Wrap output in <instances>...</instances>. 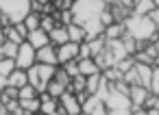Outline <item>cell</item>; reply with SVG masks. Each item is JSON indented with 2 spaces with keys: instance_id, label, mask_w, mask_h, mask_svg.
<instances>
[{
  "instance_id": "obj_30",
  "label": "cell",
  "mask_w": 159,
  "mask_h": 115,
  "mask_svg": "<svg viewBox=\"0 0 159 115\" xmlns=\"http://www.w3.org/2000/svg\"><path fill=\"white\" fill-rule=\"evenodd\" d=\"M55 26H59V24H57V20L52 15H42V31L44 33H50Z\"/></svg>"
},
{
  "instance_id": "obj_5",
  "label": "cell",
  "mask_w": 159,
  "mask_h": 115,
  "mask_svg": "<svg viewBox=\"0 0 159 115\" xmlns=\"http://www.w3.org/2000/svg\"><path fill=\"white\" fill-rule=\"evenodd\" d=\"M105 106H107V111H124V109H131V100H129V96L111 89L105 100Z\"/></svg>"
},
{
  "instance_id": "obj_39",
  "label": "cell",
  "mask_w": 159,
  "mask_h": 115,
  "mask_svg": "<svg viewBox=\"0 0 159 115\" xmlns=\"http://www.w3.org/2000/svg\"><path fill=\"white\" fill-rule=\"evenodd\" d=\"M146 115H159V109H148Z\"/></svg>"
},
{
  "instance_id": "obj_19",
  "label": "cell",
  "mask_w": 159,
  "mask_h": 115,
  "mask_svg": "<svg viewBox=\"0 0 159 115\" xmlns=\"http://www.w3.org/2000/svg\"><path fill=\"white\" fill-rule=\"evenodd\" d=\"M35 67H37V76H39V83H42V85L46 87V85H48V83H50V80L55 78V72H57V67H59V65L55 67V65H39V63H37Z\"/></svg>"
},
{
  "instance_id": "obj_41",
  "label": "cell",
  "mask_w": 159,
  "mask_h": 115,
  "mask_svg": "<svg viewBox=\"0 0 159 115\" xmlns=\"http://www.w3.org/2000/svg\"><path fill=\"white\" fill-rule=\"evenodd\" d=\"M133 115H146V111H144V109H135Z\"/></svg>"
},
{
  "instance_id": "obj_1",
  "label": "cell",
  "mask_w": 159,
  "mask_h": 115,
  "mask_svg": "<svg viewBox=\"0 0 159 115\" xmlns=\"http://www.w3.org/2000/svg\"><path fill=\"white\" fill-rule=\"evenodd\" d=\"M124 28H126V35L133 37L137 44H150V41L157 39V26L150 22V18L131 15L124 22Z\"/></svg>"
},
{
  "instance_id": "obj_29",
  "label": "cell",
  "mask_w": 159,
  "mask_h": 115,
  "mask_svg": "<svg viewBox=\"0 0 159 115\" xmlns=\"http://www.w3.org/2000/svg\"><path fill=\"white\" fill-rule=\"evenodd\" d=\"M39 93L31 87V85H24L22 89H18V100H33V98H37Z\"/></svg>"
},
{
  "instance_id": "obj_43",
  "label": "cell",
  "mask_w": 159,
  "mask_h": 115,
  "mask_svg": "<svg viewBox=\"0 0 159 115\" xmlns=\"http://www.w3.org/2000/svg\"><path fill=\"white\" fill-rule=\"evenodd\" d=\"M2 44H5V35L0 33V48H2Z\"/></svg>"
},
{
  "instance_id": "obj_2",
  "label": "cell",
  "mask_w": 159,
  "mask_h": 115,
  "mask_svg": "<svg viewBox=\"0 0 159 115\" xmlns=\"http://www.w3.org/2000/svg\"><path fill=\"white\" fill-rule=\"evenodd\" d=\"M105 9L107 2H100V0H79L72 5V24L83 26L92 20H98Z\"/></svg>"
},
{
  "instance_id": "obj_27",
  "label": "cell",
  "mask_w": 159,
  "mask_h": 115,
  "mask_svg": "<svg viewBox=\"0 0 159 115\" xmlns=\"http://www.w3.org/2000/svg\"><path fill=\"white\" fill-rule=\"evenodd\" d=\"M100 83H102V74H96V76H89V78H87V85H85V91H87L89 96H96V91H98V87H100Z\"/></svg>"
},
{
  "instance_id": "obj_35",
  "label": "cell",
  "mask_w": 159,
  "mask_h": 115,
  "mask_svg": "<svg viewBox=\"0 0 159 115\" xmlns=\"http://www.w3.org/2000/svg\"><path fill=\"white\" fill-rule=\"evenodd\" d=\"M13 28H16V33H18V35H20L24 41H26V37H29V31H26V26H24V24H16Z\"/></svg>"
},
{
  "instance_id": "obj_46",
  "label": "cell",
  "mask_w": 159,
  "mask_h": 115,
  "mask_svg": "<svg viewBox=\"0 0 159 115\" xmlns=\"http://www.w3.org/2000/svg\"><path fill=\"white\" fill-rule=\"evenodd\" d=\"M81 115H87V113H81Z\"/></svg>"
},
{
  "instance_id": "obj_22",
  "label": "cell",
  "mask_w": 159,
  "mask_h": 115,
  "mask_svg": "<svg viewBox=\"0 0 159 115\" xmlns=\"http://www.w3.org/2000/svg\"><path fill=\"white\" fill-rule=\"evenodd\" d=\"M22 24L26 26V31H29V33H33V31L42 28V15H39V13H35V11H31V13L26 15V20L22 22Z\"/></svg>"
},
{
  "instance_id": "obj_40",
  "label": "cell",
  "mask_w": 159,
  "mask_h": 115,
  "mask_svg": "<svg viewBox=\"0 0 159 115\" xmlns=\"http://www.w3.org/2000/svg\"><path fill=\"white\" fill-rule=\"evenodd\" d=\"M13 115H33V113H29V111H22V109H18Z\"/></svg>"
},
{
  "instance_id": "obj_11",
  "label": "cell",
  "mask_w": 159,
  "mask_h": 115,
  "mask_svg": "<svg viewBox=\"0 0 159 115\" xmlns=\"http://www.w3.org/2000/svg\"><path fill=\"white\" fill-rule=\"evenodd\" d=\"M83 31H85V41H94V39L102 37L105 26L100 24V20H92V22L83 24Z\"/></svg>"
},
{
  "instance_id": "obj_36",
  "label": "cell",
  "mask_w": 159,
  "mask_h": 115,
  "mask_svg": "<svg viewBox=\"0 0 159 115\" xmlns=\"http://www.w3.org/2000/svg\"><path fill=\"white\" fill-rule=\"evenodd\" d=\"M148 18H150V22H152V24L157 26V31H159V7H155V11H152Z\"/></svg>"
},
{
  "instance_id": "obj_28",
  "label": "cell",
  "mask_w": 159,
  "mask_h": 115,
  "mask_svg": "<svg viewBox=\"0 0 159 115\" xmlns=\"http://www.w3.org/2000/svg\"><path fill=\"white\" fill-rule=\"evenodd\" d=\"M133 67H135V59H133V57H126V59H122V61L116 63V70H118L120 74H126V72L133 70Z\"/></svg>"
},
{
  "instance_id": "obj_9",
  "label": "cell",
  "mask_w": 159,
  "mask_h": 115,
  "mask_svg": "<svg viewBox=\"0 0 159 115\" xmlns=\"http://www.w3.org/2000/svg\"><path fill=\"white\" fill-rule=\"evenodd\" d=\"M35 57H37V63H39V65H55V67L59 65V61H57V48L50 46V44L44 46L42 50H37Z\"/></svg>"
},
{
  "instance_id": "obj_17",
  "label": "cell",
  "mask_w": 159,
  "mask_h": 115,
  "mask_svg": "<svg viewBox=\"0 0 159 115\" xmlns=\"http://www.w3.org/2000/svg\"><path fill=\"white\" fill-rule=\"evenodd\" d=\"M124 35H126L124 24H111V26H107L105 33H102V37H105L107 41H118V39H122Z\"/></svg>"
},
{
  "instance_id": "obj_26",
  "label": "cell",
  "mask_w": 159,
  "mask_h": 115,
  "mask_svg": "<svg viewBox=\"0 0 159 115\" xmlns=\"http://www.w3.org/2000/svg\"><path fill=\"white\" fill-rule=\"evenodd\" d=\"M20 109L22 111H29V113H39V109H42V102H39V96L37 98H33V100H20Z\"/></svg>"
},
{
  "instance_id": "obj_20",
  "label": "cell",
  "mask_w": 159,
  "mask_h": 115,
  "mask_svg": "<svg viewBox=\"0 0 159 115\" xmlns=\"http://www.w3.org/2000/svg\"><path fill=\"white\" fill-rule=\"evenodd\" d=\"M68 28V41H72V44H83L85 41V31H83V26H79V24H70V26H66Z\"/></svg>"
},
{
  "instance_id": "obj_42",
  "label": "cell",
  "mask_w": 159,
  "mask_h": 115,
  "mask_svg": "<svg viewBox=\"0 0 159 115\" xmlns=\"http://www.w3.org/2000/svg\"><path fill=\"white\" fill-rule=\"evenodd\" d=\"M0 115H9V113H7V109H5V104H2V102H0Z\"/></svg>"
},
{
  "instance_id": "obj_44",
  "label": "cell",
  "mask_w": 159,
  "mask_h": 115,
  "mask_svg": "<svg viewBox=\"0 0 159 115\" xmlns=\"http://www.w3.org/2000/svg\"><path fill=\"white\" fill-rule=\"evenodd\" d=\"M52 115H63V113H61V111H59V109H57V113H52Z\"/></svg>"
},
{
  "instance_id": "obj_48",
  "label": "cell",
  "mask_w": 159,
  "mask_h": 115,
  "mask_svg": "<svg viewBox=\"0 0 159 115\" xmlns=\"http://www.w3.org/2000/svg\"><path fill=\"white\" fill-rule=\"evenodd\" d=\"M157 109H159V106H157Z\"/></svg>"
},
{
  "instance_id": "obj_13",
  "label": "cell",
  "mask_w": 159,
  "mask_h": 115,
  "mask_svg": "<svg viewBox=\"0 0 159 115\" xmlns=\"http://www.w3.org/2000/svg\"><path fill=\"white\" fill-rule=\"evenodd\" d=\"M48 39H50V46H55V48L68 44V28H66V26H55V28L48 33Z\"/></svg>"
},
{
  "instance_id": "obj_18",
  "label": "cell",
  "mask_w": 159,
  "mask_h": 115,
  "mask_svg": "<svg viewBox=\"0 0 159 115\" xmlns=\"http://www.w3.org/2000/svg\"><path fill=\"white\" fill-rule=\"evenodd\" d=\"M24 85H29V78H26V72L24 70H18L7 78V87H13V89H22Z\"/></svg>"
},
{
  "instance_id": "obj_24",
  "label": "cell",
  "mask_w": 159,
  "mask_h": 115,
  "mask_svg": "<svg viewBox=\"0 0 159 115\" xmlns=\"http://www.w3.org/2000/svg\"><path fill=\"white\" fill-rule=\"evenodd\" d=\"M18 44H13V41H7L5 39V44H2V48H0V57H5V59H13L16 61V57H18Z\"/></svg>"
},
{
  "instance_id": "obj_4",
  "label": "cell",
  "mask_w": 159,
  "mask_h": 115,
  "mask_svg": "<svg viewBox=\"0 0 159 115\" xmlns=\"http://www.w3.org/2000/svg\"><path fill=\"white\" fill-rule=\"evenodd\" d=\"M35 54H37V50H35L31 44H26V41L20 44L18 57H16V67H18V70H24V72L31 70V67L37 63V57H35Z\"/></svg>"
},
{
  "instance_id": "obj_12",
  "label": "cell",
  "mask_w": 159,
  "mask_h": 115,
  "mask_svg": "<svg viewBox=\"0 0 159 115\" xmlns=\"http://www.w3.org/2000/svg\"><path fill=\"white\" fill-rule=\"evenodd\" d=\"M26 44H31L35 50H42L44 46H48V44H50V39H48V33H44L42 28H37V31L29 33V37H26Z\"/></svg>"
},
{
  "instance_id": "obj_14",
  "label": "cell",
  "mask_w": 159,
  "mask_h": 115,
  "mask_svg": "<svg viewBox=\"0 0 159 115\" xmlns=\"http://www.w3.org/2000/svg\"><path fill=\"white\" fill-rule=\"evenodd\" d=\"M155 11V0H139V2H133V15L137 18H148Z\"/></svg>"
},
{
  "instance_id": "obj_23",
  "label": "cell",
  "mask_w": 159,
  "mask_h": 115,
  "mask_svg": "<svg viewBox=\"0 0 159 115\" xmlns=\"http://www.w3.org/2000/svg\"><path fill=\"white\" fill-rule=\"evenodd\" d=\"M87 46H89L92 59H96L98 54L105 52V48H107V39H105V37H98V39H94V41H87Z\"/></svg>"
},
{
  "instance_id": "obj_15",
  "label": "cell",
  "mask_w": 159,
  "mask_h": 115,
  "mask_svg": "<svg viewBox=\"0 0 159 115\" xmlns=\"http://www.w3.org/2000/svg\"><path fill=\"white\" fill-rule=\"evenodd\" d=\"M39 102H42L39 113H44V115H52V113H57V109H59V100L50 98L46 91H44V93H39Z\"/></svg>"
},
{
  "instance_id": "obj_45",
  "label": "cell",
  "mask_w": 159,
  "mask_h": 115,
  "mask_svg": "<svg viewBox=\"0 0 159 115\" xmlns=\"http://www.w3.org/2000/svg\"><path fill=\"white\" fill-rule=\"evenodd\" d=\"M35 115H44V113H35Z\"/></svg>"
},
{
  "instance_id": "obj_7",
  "label": "cell",
  "mask_w": 159,
  "mask_h": 115,
  "mask_svg": "<svg viewBox=\"0 0 159 115\" xmlns=\"http://www.w3.org/2000/svg\"><path fill=\"white\" fill-rule=\"evenodd\" d=\"M57 61H59V65H66L70 61H79V44L68 41V44L59 46L57 48Z\"/></svg>"
},
{
  "instance_id": "obj_10",
  "label": "cell",
  "mask_w": 159,
  "mask_h": 115,
  "mask_svg": "<svg viewBox=\"0 0 159 115\" xmlns=\"http://www.w3.org/2000/svg\"><path fill=\"white\" fill-rule=\"evenodd\" d=\"M133 70H135V74H137L139 87L150 89V80H152V72H155V67H152V65H144V63H135Z\"/></svg>"
},
{
  "instance_id": "obj_3",
  "label": "cell",
  "mask_w": 159,
  "mask_h": 115,
  "mask_svg": "<svg viewBox=\"0 0 159 115\" xmlns=\"http://www.w3.org/2000/svg\"><path fill=\"white\" fill-rule=\"evenodd\" d=\"M29 13H31V2H26V0H2L0 2V15H2L5 26L22 24Z\"/></svg>"
},
{
  "instance_id": "obj_47",
  "label": "cell",
  "mask_w": 159,
  "mask_h": 115,
  "mask_svg": "<svg viewBox=\"0 0 159 115\" xmlns=\"http://www.w3.org/2000/svg\"><path fill=\"white\" fill-rule=\"evenodd\" d=\"M9 115H11V113H9Z\"/></svg>"
},
{
  "instance_id": "obj_34",
  "label": "cell",
  "mask_w": 159,
  "mask_h": 115,
  "mask_svg": "<svg viewBox=\"0 0 159 115\" xmlns=\"http://www.w3.org/2000/svg\"><path fill=\"white\" fill-rule=\"evenodd\" d=\"M150 93L159 96V67H155V72H152V80H150Z\"/></svg>"
},
{
  "instance_id": "obj_8",
  "label": "cell",
  "mask_w": 159,
  "mask_h": 115,
  "mask_svg": "<svg viewBox=\"0 0 159 115\" xmlns=\"http://www.w3.org/2000/svg\"><path fill=\"white\" fill-rule=\"evenodd\" d=\"M148 96H150V89H146V87H131V91H129V100H131V111H135V109H144V102L148 100Z\"/></svg>"
},
{
  "instance_id": "obj_38",
  "label": "cell",
  "mask_w": 159,
  "mask_h": 115,
  "mask_svg": "<svg viewBox=\"0 0 159 115\" xmlns=\"http://www.w3.org/2000/svg\"><path fill=\"white\" fill-rule=\"evenodd\" d=\"M5 89H7V78H5V76H0V93H2Z\"/></svg>"
},
{
  "instance_id": "obj_25",
  "label": "cell",
  "mask_w": 159,
  "mask_h": 115,
  "mask_svg": "<svg viewBox=\"0 0 159 115\" xmlns=\"http://www.w3.org/2000/svg\"><path fill=\"white\" fill-rule=\"evenodd\" d=\"M13 72H16V61H13V59H5V57H0V76L9 78Z\"/></svg>"
},
{
  "instance_id": "obj_33",
  "label": "cell",
  "mask_w": 159,
  "mask_h": 115,
  "mask_svg": "<svg viewBox=\"0 0 159 115\" xmlns=\"http://www.w3.org/2000/svg\"><path fill=\"white\" fill-rule=\"evenodd\" d=\"M98 20H100V24H102L105 28H107V26H111V24H116V22H113V15H111V11H109V9H105V11L100 13V18H98Z\"/></svg>"
},
{
  "instance_id": "obj_37",
  "label": "cell",
  "mask_w": 159,
  "mask_h": 115,
  "mask_svg": "<svg viewBox=\"0 0 159 115\" xmlns=\"http://www.w3.org/2000/svg\"><path fill=\"white\" fill-rule=\"evenodd\" d=\"M109 115H133L131 109H124V111H109Z\"/></svg>"
},
{
  "instance_id": "obj_31",
  "label": "cell",
  "mask_w": 159,
  "mask_h": 115,
  "mask_svg": "<svg viewBox=\"0 0 159 115\" xmlns=\"http://www.w3.org/2000/svg\"><path fill=\"white\" fill-rule=\"evenodd\" d=\"M70 78H74V76H79V61H70V63H66V65H59Z\"/></svg>"
},
{
  "instance_id": "obj_32",
  "label": "cell",
  "mask_w": 159,
  "mask_h": 115,
  "mask_svg": "<svg viewBox=\"0 0 159 115\" xmlns=\"http://www.w3.org/2000/svg\"><path fill=\"white\" fill-rule=\"evenodd\" d=\"M98 104H100V100H98L96 96H89V98L83 102V106H81V109H83V113H87V115H89V113H92V111H94Z\"/></svg>"
},
{
  "instance_id": "obj_21",
  "label": "cell",
  "mask_w": 159,
  "mask_h": 115,
  "mask_svg": "<svg viewBox=\"0 0 159 115\" xmlns=\"http://www.w3.org/2000/svg\"><path fill=\"white\" fill-rule=\"evenodd\" d=\"M66 91H68V89H66V87H63L59 80H55V78H52V80L46 85V93H48L50 98H55V100H59V98H61Z\"/></svg>"
},
{
  "instance_id": "obj_16",
  "label": "cell",
  "mask_w": 159,
  "mask_h": 115,
  "mask_svg": "<svg viewBox=\"0 0 159 115\" xmlns=\"http://www.w3.org/2000/svg\"><path fill=\"white\" fill-rule=\"evenodd\" d=\"M79 74L85 76V78H89V76H96V74H102V72L98 70V65L94 63V59H81L79 61Z\"/></svg>"
},
{
  "instance_id": "obj_6",
  "label": "cell",
  "mask_w": 159,
  "mask_h": 115,
  "mask_svg": "<svg viewBox=\"0 0 159 115\" xmlns=\"http://www.w3.org/2000/svg\"><path fill=\"white\" fill-rule=\"evenodd\" d=\"M59 111H61L63 115H81V113H83V109H81V104H79V100H76V96L70 93V91H66V93L59 98Z\"/></svg>"
}]
</instances>
